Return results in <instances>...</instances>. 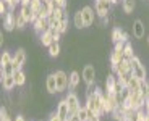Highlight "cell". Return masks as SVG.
Returning <instances> with one entry per match:
<instances>
[{
    "label": "cell",
    "mask_w": 149,
    "mask_h": 121,
    "mask_svg": "<svg viewBox=\"0 0 149 121\" xmlns=\"http://www.w3.org/2000/svg\"><path fill=\"white\" fill-rule=\"evenodd\" d=\"M45 91H47L49 94H55V92H58V89H57V79H55V73L49 74V76L45 77Z\"/></svg>",
    "instance_id": "15"
},
{
    "label": "cell",
    "mask_w": 149,
    "mask_h": 121,
    "mask_svg": "<svg viewBox=\"0 0 149 121\" xmlns=\"http://www.w3.org/2000/svg\"><path fill=\"white\" fill-rule=\"evenodd\" d=\"M127 71H131V63H130V60L123 58L122 62L118 63V66L115 68V71H113V73L118 76V74H123V73H127Z\"/></svg>",
    "instance_id": "20"
},
{
    "label": "cell",
    "mask_w": 149,
    "mask_h": 121,
    "mask_svg": "<svg viewBox=\"0 0 149 121\" xmlns=\"http://www.w3.org/2000/svg\"><path fill=\"white\" fill-rule=\"evenodd\" d=\"M73 24H74V28H78V29H83V28H86L84 18H83L81 10H78V11H76V13L73 15Z\"/></svg>",
    "instance_id": "23"
},
{
    "label": "cell",
    "mask_w": 149,
    "mask_h": 121,
    "mask_svg": "<svg viewBox=\"0 0 149 121\" xmlns=\"http://www.w3.org/2000/svg\"><path fill=\"white\" fill-rule=\"evenodd\" d=\"M76 115L79 116V120H81V121H88V118H89V108H88L86 105H84V106H81Z\"/></svg>",
    "instance_id": "31"
},
{
    "label": "cell",
    "mask_w": 149,
    "mask_h": 121,
    "mask_svg": "<svg viewBox=\"0 0 149 121\" xmlns=\"http://www.w3.org/2000/svg\"><path fill=\"white\" fill-rule=\"evenodd\" d=\"M81 13H83V18H84L86 28H89L94 23V10L91 7H84V8H81Z\"/></svg>",
    "instance_id": "18"
},
{
    "label": "cell",
    "mask_w": 149,
    "mask_h": 121,
    "mask_svg": "<svg viewBox=\"0 0 149 121\" xmlns=\"http://www.w3.org/2000/svg\"><path fill=\"white\" fill-rule=\"evenodd\" d=\"M39 39H41V44L45 45V47H49V45L55 40L54 39V34H52V29H49V31H45V32L39 34Z\"/></svg>",
    "instance_id": "21"
},
{
    "label": "cell",
    "mask_w": 149,
    "mask_h": 121,
    "mask_svg": "<svg viewBox=\"0 0 149 121\" xmlns=\"http://www.w3.org/2000/svg\"><path fill=\"white\" fill-rule=\"evenodd\" d=\"M144 121H149V113H146V118H144Z\"/></svg>",
    "instance_id": "45"
},
{
    "label": "cell",
    "mask_w": 149,
    "mask_h": 121,
    "mask_svg": "<svg viewBox=\"0 0 149 121\" xmlns=\"http://www.w3.org/2000/svg\"><path fill=\"white\" fill-rule=\"evenodd\" d=\"M49 121H63V120H62V118L58 116V113L55 111V113H52L50 116H49Z\"/></svg>",
    "instance_id": "40"
},
{
    "label": "cell",
    "mask_w": 149,
    "mask_h": 121,
    "mask_svg": "<svg viewBox=\"0 0 149 121\" xmlns=\"http://www.w3.org/2000/svg\"><path fill=\"white\" fill-rule=\"evenodd\" d=\"M13 76H15L16 86H24V82H26V74L23 73V70H16L13 73Z\"/></svg>",
    "instance_id": "27"
},
{
    "label": "cell",
    "mask_w": 149,
    "mask_h": 121,
    "mask_svg": "<svg viewBox=\"0 0 149 121\" xmlns=\"http://www.w3.org/2000/svg\"><path fill=\"white\" fill-rule=\"evenodd\" d=\"M123 58H125V57H123V50H117V48H113V52L110 53V65H112V70L115 71V68L118 66V63L122 62Z\"/></svg>",
    "instance_id": "17"
},
{
    "label": "cell",
    "mask_w": 149,
    "mask_h": 121,
    "mask_svg": "<svg viewBox=\"0 0 149 121\" xmlns=\"http://www.w3.org/2000/svg\"><path fill=\"white\" fill-rule=\"evenodd\" d=\"M128 42V34L122 29V28H113L112 31V42L115 44V42Z\"/></svg>",
    "instance_id": "16"
},
{
    "label": "cell",
    "mask_w": 149,
    "mask_h": 121,
    "mask_svg": "<svg viewBox=\"0 0 149 121\" xmlns=\"http://www.w3.org/2000/svg\"><path fill=\"white\" fill-rule=\"evenodd\" d=\"M52 3L55 8H65L67 7V0H52Z\"/></svg>",
    "instance_id": "38"
},
{
    "label": "cell",
    "mask_w": 149,
    "mask_h": 121,
    "mask_svg": "<svg viewBox=\"0 0 149 121\" xmlns=\"http://www.w3.org/2000/svg\"><path fill=\"white\" fill-rule=\"evenodd\" d=\"M123 57H125L127 60H130V58H133V57H134L133 45H131L130 42H127V44H125V47H123Z\"/></svg>",
    "instance_id": "29"
},
{
    "label": "cell",
    "mask_w": 149,
    "mask_h": 121,
    "mask_svg": "<svg viewBox=\"0 0 149 121\" xmlns=\"http://www.w3.org/2000/svg\"><path fill=\"white\" fill-rule=\"evenodd\" d=\"M55 79H57V89H58V92H63L68 87V84H70V74H67L62 70L55 71Z\"/></svg>",
    "instance_id": "4"
},
{
    "label": "cell",
    "mask_w": 149,
    "mask_h": 121,
    "mask_svg": "<svg viewBox=\"0 0 149 121\" xmlns=\"http://www.w3.org/2000/svg\"><path fill=\"white\" fill-rule=\"evenodd\" d=\"M67 29H68V21L67 19H62V21H60V28H58V31L62 34L63 32H67Z\"/></svg>",
    "instance_id": "39"
},
{
    "label": "cell",
    "mask_w": 149,
    "mask_h": 121,
    "mask_svg": "<svg viewBox=\"0 0 149 121\" xmlns=\"http://www.w3.org/2000/svg\"><path fill=\"white\" fill-rule=\"evenodd\" d=\"M144 111L149 113V100H146V103H144Z\"/></svg>",
    "instance_id": "43"
},
{
    "label": "cell",
    "mask_w": 149,
    "mask_h": 121,
    "mask_svg": "<svg viewBox=\"0 0 149 121\" xmlns=\"http://www.w3.org/2000/svg\"><path fill=\"white\" fill-rule=\"evenodd\" d=\"M68 121H81V120H79V116H78V115H70Z\"/></svg>",
    "instance_id": "41"
},
{
    "label": "cell",
    "mask_w": 149,
    "mask_h": 121,
    "mask_svg": "<svg viewBox=\"0 0 149 121\" xmlns=\"http://www.w3.org/2000/svg\"><path fill=\"white\" fill-rule=\"evenodd\" d=\"M134 7H136V2H134V0H122V8H123V11H125L127 15L133 13Z\"/></svg>",
    "instance_id": "25"
},
{
    "label": "cell",
    "mask_w": 149,
    "mask_h": 121,
    "mask_svg": "<svg viewBox=\"0 0 149 121\" xmlns=\"http://www.w3.org/2000/svg\"><path fill=\"white\" fill-rule=\"evenodd\" d=\"M52 15L55 16L57 19H67V15H65V8H54V11H52Z\"/></svg>",
    "instance_id": "33"
},
{
    "label": "cell",
    "mask_w": 149,
    "mask_h": 121,
    "mask_svg": "<svg viewBox=\"0 0 149 121\" xmlns=\"http://www.w3.org/2000/svg\"><path fill=\"white\" fill-rule=\"evenodd\" d=\"M65 100H67V103H68V108H70V115H76L78 113V110L81 108V102H79V97L74 94L73 91H70L65 95Z\"/></svg>",
    "instance_id": "3"
},
{
    "label": "cell",
    "mask_w": 149,
    "mask_h": 121,
    "mask_svg": "<svg viewBox=\"0 0 149 121\" xmlns=\"http://www.w3.org/2000/svg\"><path fill=\"white\" fill-rule=\"evenodd\" d=\"M130 63H131V71H133V76L138 77L139 81H146V68L143 66L141 60L134 55L133 58H130Z\"/></svg>",
    "instance_id": "2"
},
{
    "label": "cell",
    "mask_w": 149,
    "mask_h": 121,
    "mask_svg": "<svg viewBox=\"0 0 149 121\" xmlns=\"http://www.w3.org/2000/svg\"><path fill=\"white\" fill-rule=\"evenodd\" d=\"M141 94L146 100H149V82L148 81H143L141 82Z\"/></svg>",
    "instance_id": "34"
},
{
    "label": "cell",
    "mask_w": 149,
    "mask_h": 121,
    "mask_svg": "<svg viewBox=\"0 0 149 121\" xmlns=\"http://www.w3.org/2000/svg\"><path fill=\"white\" fill-rule=\"evenodd\" d=\"M47 48H49V55H50V57H58L60 55V44H58V40H54Z\"/></svg>",
    "instance_id": "26"
},
{
    "label": "cell",
    "mask_w": 149,
    "mask_h": 121,
    "mask_svg": "<svg viewBox=\"0 0 149 121\" xmlns=\"http://www.w3.org/2000/svg\"><path fill=\"white\" fill-rule=\"evenodd\" d=\"M15 65H13V62L11 63H7V65H2V76L3 74H13L15 73Z\"/></svg>",
    "instance_id": "32"
},
{
    "label": "cell",
    "mask_w": 149,
    "mask_h": 121,
    "mask_svg": "<svg viewBox=\"0 0 149 121\" xmlns=\"http://www.w3.org/2000/svg\"><path fill=\"white\" fill-rule=\"evenodd\" d=\"M83 81L86 82V86H91L96 82V68L93 65H86L83 68V73H81Z\"/></svg>",
    "instance_id": "6"
},
{
    "label": "cell",
    "mask_w": 149,
    "mask_h": 121,
    "mask_svg": "<svg viewBox=\"0 0 149 121\" xmlns=\"http://www.w3.org/2000/svg\"><path fill=\"white\" fill-rule=\"evenodd\" d=\"M13 121H26V120H24V118H23L21 115H16V116L13 118Z\"/></svg>",
    "instance_id": "42"
},
{
    "label": "cell",
    "mask_w": 149,
    "mask_h": 121,
    "mask_svg": "<svg viewBox=\"0 0 149 121\" xmlns=\"http://www.w3.org/2000/svg\"><path fill=\"white\" fill-rule=\"evenodd\" d=\"M141 82H143V81H139L138 77L133 76V77L130 79V82H128L127 87L130 89L131 92H141Z\"/></svg>",
    "instance_id": "24"
},
{
    "label": "cell",
    "mask_w": 149,
    "mask_h": 121,
    "mask_svg": "<svg viewBox=\"0 0 149 121\" xmlns=\"http://www.w3.org/2000/svg\"><path fill=\"white\" fill-rule=\"evenodd\" d=\"M117 82H118L117 74H107V77H105V94H115Z\"/></svg>",
    "instance_id": "11"
},
{
    "label": "cell",
    "mask_w": 149,
    "mask_h": 121,
    "mask_svg": "<svg viewBox=\"0 0 149 121\" xmlns=\"http://www.w3.org/2000/svg\"><path fill=\"white\" fill-rule=\"evenodd\" d=\"M28 24V19L21 15V11H16V29H23Z\"/></svg>",
    "instance_id": "28"
},
{
    "label": "cell",
    "mask_w": 149,
    "mask_h": 121,
    "mask_svg": "<svg viewBox=\"0 0 149 121\" xmlns=\"http://www.w3.org/2000/svg\"><path fill=\"white\" fill-rule=\"evenodd\" d=\"M26 63V52L24 48H18L16 53L13 55V65H15V70H21Z\"/></svg>",
    "instance_id": "9"
},
{
    "label": "cell",
    "mask_w": 149,
    "mask_h": 121,
    "mask_svg": "<svg viewBox=\"0 0 149 121\" xmlns=\"http://www.w3.org/2000/svg\"><path fill=\"white\" fill-rule=\"evenodd\" d=\"M146 34V26L141 19H134L133 21V36L136 39H143Z\"/></svg>",
    "instance_id": "13"
},
{
    "label": "cell",
    "mask_w": 149,
    "mask_h": 121,
    "mask_svg": "<svg viewBox=\"0 0 149 121\" xmlns=\"http://www.w3.org/2000/svg\"><path fill=\"white\" fill-rule=\"evenodd\" d=\"M110 0H96V13L99 18H105L110 13Z\"/></svg>",
    "instance_id": "5"
},
{
    "label": "cell",
    "mask_w": 149,
    "mask_h": 121,
    "mask_svg": "<svg viewBox=\"0 0 149 121\" xmlns=\"http://www.w3.org/2000/svg\"><path fill=\"white\" fill-rule=\"evenodd\" d=\"M144 103H146V99L143 97L141 92H131L128 100L125 103H122V105L128 106L131 110H141V108H144Z\"/></svg>",
    "instance_id": "1"
},
{
    "label": "cell",
    "mask_w": 149,
    "mask_h": 121,
    "mask_svg": "<svg viewBox=\"0 0 149 121\" xmlns=\"http://www.w3.org/2000/svg\"><path fill=\"white\" fill-rule=\"evenodd\" d=\"M13 62V57L10 55V52H3L2 53V58H0V65H7V63Z\"/></svg>",
    "instance_id": "35"
},
{
    "label": "cell",
    "mask_w": 149,
    "mask_h": 121,
    "mask_svg": "<svg viewBox=\"0 0 149 121\" xmlns=\"http://www.w3.org/2000/svg\"><path fill=\"white\" fill-rule=\"evenodd\" d=\"M16 28V13L15 10L10 11L7 16H3V29L5 31H13Z\"/></svg>",
    "instance_id": "10"
},
{
    "label": "cell",
    "mask_w": 149,
    "mask_h": 121,
    "mask_svg": "<svg viewBox=\"0 0 149 121\" xmlns=\"http://www.w3.org/2000/svg\"><path fill=\"white\" fill-rule=\"evenodd\" d=\"M79 81H81V76H79L78 71H71V73H70V84H68V89H70V91H74V89L78 87Z\"/></svg>",
    "instance_id": "22"
},
{
    "label": "cell",
    "mask_w": 149,
    "mask_h": 121,
    "mask_svg": "<svg viewBox=\"0 0 149 121\" xmlns=\"http://www.w3.org/2000/svg\"><path fill=\"white\" fill-rule=\"evenodd\" d=\"M148 44H149V36H148Z\"/></svg>",
    "instance_id": "46"
},
{
    "label": "cell",
    "mask_w": 149,
    "mask_h": 121,
    "mask_svg": "<svg viewBox=\"0 0 149 121\" xmlns=\"http://www.w3.org/2000/svg\"><path fill=\"white\" fill-rule=\"evenodd\" d=\"M33 28L37 34H42V32L50 29V23H49V19L45 18V16H37L33 21Z\"/></svg>",
    "instance_id": "7"
},
{
    "label": "cell",
    "mask_w": 149,
    "mask_h": 121,
    "mask_svg": "<svg viewBox=\"0 0 149 121\" xmlns=\"http://www.w3.org/2000/svg\"><path fill=\"white\" fill-rule=\"evenodd\" d=\"M57 113H58V116L63 121H68V118H70V108H68V103L65 99L58 102V105H57Z\"/></svg>",
    "instance_id": "12"
},
{
    "label": "cell",
    "mask_w": 149,
    "mask_h": 121,
    "mask_svg": "<svg viewBox=\"0 0 149 121\" xmlns=\"http://www.w3.org/2000/svg\"><path fill=\"white\" fill-rule=\"evenodd\" d=\"M101 116L102 115L96 113V111H91L89 110V118H88V121H101Z\"/></svg>",
    "instance_id": "37"
},
{
    "label": "cell",
    "mask_w": 149,
    "mask_h": 121,
    "mask_svg": "<svg viewBox=\"0 0 149 121\" xmlns=\"http://www.w3.org/2000/svg\"><path fill=\"white\" fill-rule=\"evenodd\" d=\"M118 81L122 82L123 86H128V82H130V79L133 77V71H127V73H123V74H118Z\"/></svg>",
    "instance_id": "30"
},
{
    "label": "cell",
    "mask_w": 149,
    "mask_h": 121,
    "mask_svg": "<svg viewBox=\"0 0 149 121\" xmlns=\"http://www.w3.org/2000/svg\"><path fill=\"white\" fill-rule=\"evenodd\" d=\"M2 86H3V91H7V92L13 91L15 86H16L15 76H13V74H3V76H2Z\"/></svg>",
    "instance_id": "14"
},
{
    "label": "cell",
    "mask_w": 149,
    "mask_h": 121,
    "mask_svg": "<svg viewBox=\"0 0 149 121\" xmlns=\"http://www.w3.org/2000/svg\"><path fill=\"white\" fill-rule=\"evenodd\" d=\"M0 121H13V120L10 118L8 110L5 108V106H2V108H0Z\"/></svg>",
    "instance_id": "36"
},
{
    "label": "cell",
    "mask_w": 149,
    "mask_h": 121,
    "mask_svg": "<svg viewBox=\"0 0 149 121\" xmlns=\"http://www.w3.org/2000/svg\"><path fill=\"white\" fill-rule=\"evenodd\" d=\"M118 2H120V0H110V3H112V5H115V3H118Z\"/></svg>",
    "instance_id": "44"
},
{
    "label": "cell",
    "mask_w": 149,
    "mask_h": 121,
    "mask_svg": "<svg viewBox=\"0 0 149 121\" xmlns=\"http://www.w3.org/2000/svg\"><path fill=\"white\" fill-rule=\"evenodd\" d=\"M19 11H21V15L28 19V23H33L34 19H36V13H34V10L31 8V5H23V7L19 8Z\"/></svg>",
    "instance_id": "19"
},
{
    "label": "cell",
    "mask_w": 149,
    "mask_h": 121,
    "mask_svg": "<svg viewBox=\"0 0 149 121\" xmlns=\"http://www.w3.org/2000/svg\"><path fill=\"white\" fill-rule=\"evenodd\" d=\"M118 108V102H117V97L115 94H105V99H104V111L105 113H113V111Z\"/></svg>",
    "instance_id": "8"
}]
</instances>
